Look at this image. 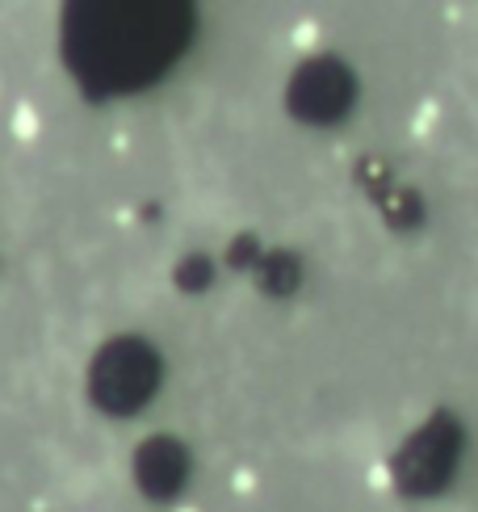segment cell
Masks as SVG:
<instances>
[{"mask_svg":"<svg viewBox=\"0 0 478 512\" xmlns=\"http://www.w3.org/2000/svg\"><path fill=\"white\" fill-rule=\"evenodd\" d=\"M156 387V357H151L139 340H118V345L101 349L93 366V395L101 408L130 412Z\"/></svg>","mask_w":478,"mask_h":512,"instance_id":"cell-1","label":"cell"},{"mask_svg":"<svg viewBox=\"0 0 478 512\" xmlns=\"http://www.w3.org/2000/svg\"><path fill=\"white\" fill-rule=\"evenodd\" d=\"M135 471L147 492H168V487H177V479H181V458L168 441H164V458H156V441H151V445H143Z\"/></svg>","mask_w":478,"mask_h":512,"instance_id":"cell-2","label":"cell"}]
</instances>
